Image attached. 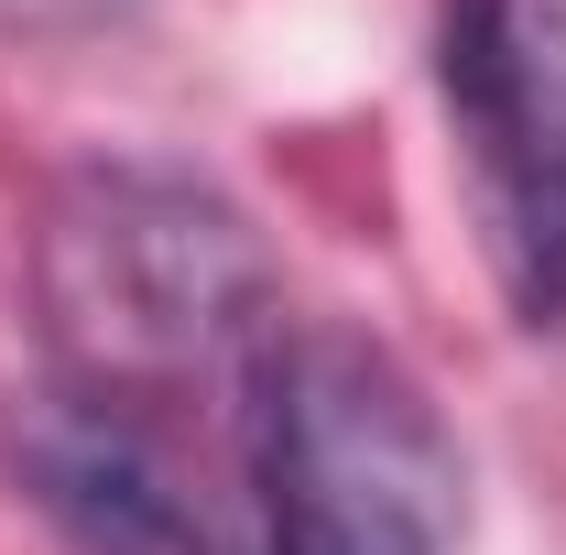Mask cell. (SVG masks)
<instances>
[{"label":"cell","mask_w":566,"mask_h":555,"mask_svg":"<svg viewBox=\"0 0 566 555\" xmlns=\"http://www.w3.org/2000/svg\"><path fill=\"white\" fill-rule=\"evenodd\" d=\"M55 381L153 415H251V370L294 327L262 229L175 164H76L33 240Z\"/></svg>","instance_id":"obj_1"},{"label":"cell","mask_w":566,"mask_h":555,"mask_svg":"<svg viewBox=\"0 0 566 555\" xmlns=\"http://www.w3.org/2000/svg\"><path fill=\"white\" fill-rule=\"evenodd\" d=\"M251 512L262 555H458L469 469L424 381L338 316H294L251 370Z\"/></svg>","instance_id":"obj_2"},{"label":"cell","mask_w":566,"mask_h":555,"mask_svg":"<svg viewBox=\"0 0 566 555\" xmlns=\"http://www.w3.org/2000/svg\"><path fill=\"white\" fill-rule=\"evenodd\" d=\"M436 87L512 316L566 327V0H447Z\"/></svg>","instance_id":"obj_3"},{"label":"cell","mask_w":566,"mask_h":555,"mask_svg":"<svg viewBox=\"0 0 566 555\" xmlns=\"http://www.w3.org/2000/svg\"><path fill=\"white\" fill-rule=\"evenodd\" d=\"M11 458L76 555H262L251 458L208 447L186 415L44 381L11 415Z\"/></svg>","instance_id":"obj_4"},{"label":"cell","mask_w":566,"mask_h":555,"mask_svg":"<svg viewBox=\"0 0 566 555\" xmlns=\"http://www.w3.org/2000/svg\"><path fill=\"white\" fill-rule=\"evenodd\" d=\"M132 0H0V22L11 33H98V22H120Z\"/></svg>","instance_id":"obj_5"}]
</instances>
